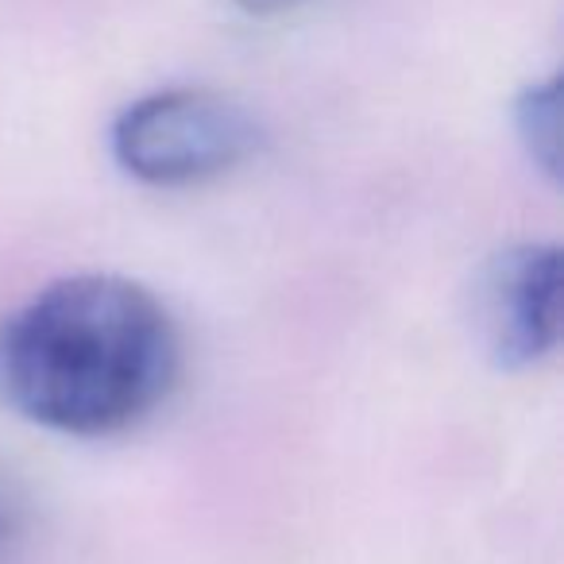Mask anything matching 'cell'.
I'll use <instances>...</instances> for the list:
<instances>
[{
  "mask_svg": "<svg viewBox=\"0 0 564 564\" xmlns=\"http://www.w3.org/2000/svg\"><path fill=\"white\" fill-rule=\"evenodd\" d=\"M112 159L148 186H194L240 166L259 148L243 105L209 89H159L112 120Z\"/></svg>",
  "mask_w": 564,
  "mask_h": 564,
  "instance_id": "cell-2",
  "label": "cell"
},
{
  "mask_svg": "<svg viewBox=\"0 0 564 564\" xmlns=\"http://www.w3.org/2000/svg\"><path fill=\"white\" fill-rule=\"evenodd\" d=\"M514 124L522 135L530 159L556 178V159H561V82L549 78L530 86L514 105Z\"/></svg>",
  "mask_w": 564,
  "mask_h": 564,
  "instance_id": "cell-4",
  "label": "cell"
},
{
  "mask_svg": "<svg viewBox=\"0 0 564 564\" xmlns=\"http://www.w3.org/2000/svg\"><path fill=\"white\" fill-rule=\"evenodd\" d=\"M12 530H17V507H12V495L0 484V549L9 545Z\"/></svg>",
  "mask_w": 564,
  "mask_h": 564,
  "instance_id": "cell-6",
  "label": "cell"
},
{
  "mask_svg": "<svg viewBox=\"0 0 564 564\" xmlns=\"http://www.w3.org/2000/svg\"><path fill=\"white\" fill-rule=\"evenodd\" d=\"M243 12H251V17H279V12H294L302 9V4H310V0H236Z\"/></svg>",
  "mask_w": 564,
  "mask_h": 564,
  "instance_id": "cell-5",
  "label": "cell"
},
{
  "mask_svg": "<svg viewBox=\"0 0 564 564\" xmlns=\"http://www.w3.org/2000/svg\"><path fill=\"white\" fill-rule=\"evenodd\" d=\"M471 329L502 371L541 364L561 337V248L510 243L471 282Z\"/></svg>",
  "mask_w": 564,
  "mask_h": 564,
  "instance_id": "cell-3",
  "label": "cell"
},
{
  "mask_svg": "<svg viewBox=\"0 0 564 564\" xmlns=\"http://www.w3.org/2000/svg\"><path fill=\"white\" fill-rule=\"evenodd\" d=\"M171 310L124 274L47 282L0 317V406L66 437H112L148 422L178 387Z\"/></svg>",
  "mask_w": 564,
  "mask_h": 564,
  "instance_id": "cell-1",
  "label": "cell"
}]
</instances>
